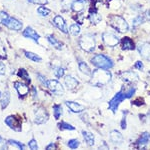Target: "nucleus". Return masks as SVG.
Returning <instances> with one entry per match:
<instances>
[{"instance_id": "0eeeda50", "label": "nucleus", "mask_w": 150, "mask_h": 150, "mask_svg": "<svg viewBox=\"0 0 150 150\" xmlns=\"http://www.w3.org/2000/svg\"><path fill=\"white\" fill-rule=\"evenodd\" d=\"M46 86L53 93L56 94V95H62V94L64 93V89H63V86L61 85V83L57 80H54V79L47 80Z\"/></svg>"}, {"instance_id": "a211bd4d", "label": "nucleus", "mask_w": 150, "mask_h": 150, "mask_svg": "<svg viewBox=\"0 0 150 150\" xmlns=\"http://www.w3.org/2000/svg\"><path fill=\"white\" fill-rule=\"evenodd\" d=\"M85 5H86V0H75L72 4V7L71 9L73 10L74 12H81L82 10H84L85 8Z\"/></svg>"}, {"instance_id": "f03ea898", "label": "nucleus", "mask_w": 150, "mask_h": 150, "mask_svg": "<svg viewBox=\"0 0 150 150\" xmlns=\"http://www.w3.org/2000/svg\"><path fill=\"white\" fill-rule=\"evenodd\" d=\"M109 24L112 28H114L116 31L120 33H125L128 31L129 26L128 23L125 21V19L118 15H112L109 17Z\"/></svg>"}, {"instance_id": "c9c22d12", "label": "nucleus", "mask_w": 150, "mask_h": 150, "mask_svg": "<svg viewBox=\"0 0 150 150\" xmlns=\"http://www.w3.org/2000/svg\"><path fill=\"white\" fill-rule=\"evenodd\" d=\"M6 57H7V54H6L5 46H4L3 43L0 41V58H1V59H6Z\"/></svg>"}, {"instance_id": "a19ab883", "label": "nucleus", "mask_w": 150, "mask_h": 150, "mask_svg": "<svg viewBox=\"0 0 150 150\" xmlns=\"http://www.w3.org/2000/svg\"><path fill=\"white\" fill-rule=\"evenodd\" d=\"M134 93H135V88L134 87H131V88H129L126 92H125V96H126V98H130L134 95Z\"/></svg>"}, {"instance_id": "c85d7f7f", "label": "nucleus", "mask_w": 150, "mask_h": 150, "mask_svg": "<svg viewBox=\"0 0 150 150\" xmlns=\"http://www.w3.org/2000/svg\"><path fill=\"white\" fill-rule=\"evenodd\" d=\"M75 0H62L61 1V6H62V9L63 10H69L70 8L72 7V4Z\"/></svg>"}, {"instance_id": "4be33fe9", "label": "nucleus", "mask_w": 150, "mask_h": 150, "mask_svg": "<svg viewBox=\"0 0 150 150\" xmlns=\"http://www.w3.org/2000/svg\"><path fill=\"white\" fill-rule=\"evenodd\" d=\"M89 19H90L91 23L98 24L101 21V19H102V18H101V15L96 10H94V11L91 10L90 14H89Z\"/></svg>"}, {"instance_id": "9d476101", "label": "nucleus", "mask_w": 150, "mask_h": 150, "mask_svg": "<svg viewBox=\"0 0 150 150\" xmlns=\"http://www.w3.org/2000/svg\"><path fill=\"white\" fill-rule=\"evenodd\" d=\"M137 48H138V51L142 57L147 60H150V43H139Z\"/></svg>"}, {"instance_id": "4468645a", "label": "nucleus", "mask_w": 150, "mask_h": 150, "mask_svg": "<svg viewBox=\"0 0 150 150\" xmlns=\"http://www.w3.org/2000/svg\"><path fill=\"white\" fill-rule=\"evenodd\" d=\"M14 87L17 90V92L19 94L20 97H24L25 95H27V93L29 92V88L26 84H23L21 82H14Z\"/></svg>"}, {"instance_id": "bb28decb", "label": "nucleus", "mask_w": 150, "mask_h": 150, "mask_svg": "<svg viewBox=\"0 0 150 150\" xmlns=\"http://www.w3.org/2000/svg\"><path fill=\"white\" fill-rule=\"evenodd\" d=\"M17 75H18V77H20V78L24 79V80L26 81V83H30V82H31L30 78H29V76H28L27 71H26L25 69H23V68L19 69V71H18Z\"/></svg>"}, {"instance_id": "f257e3e1", "label": "nucleus", "mask_w": 150, "mask_h": 150, "mask_svg": "<svg viewBox=\"0 0 150 150\" xmlns=\"http://www.w3.org/2000/svg\"><path fill=\"white\" fill-rule=\"evenodd\" d=\"M111 81V73L106 69H96L93 71L92 77L90 79V84L92 86H104Z\"/></svg>"}, {"instance_id": "423d86ee", "label": "nucleus", "mask_w": 150, "mask_h": 150, "mask_svg": "<svg viewBox=\"0 0 150 150\" xmlns=\"http://www.w3.org/2000/svg\"><path fill=\"white\" fill-rule=\"evenodd\" d=\"M102 41L106 46H109V47H114L120 42L119 38H118L115 34L110 33V32L103 33L102 34Z\"/></svg>"}, {"instance_id": "a18cd8bd", "label": "nucleus", "mask_w": 150, "mask_h": 150, "mask_svg": "<svg viewBox=\"0 0 150 150\" xmlns=\"http://www.w3.org/2000/svg\"><path fill=\"white\" fill-rule=\"evenodd\" d=\"M5 147H6V142L4 141V139L2 138L1 136H0V148L3 149V148H5Z\"/></svg>"}, {"instance_id": "de8ad7c7", "label": "nucleus", "mask_w": 150, "mask_h": 150, "mask_svg": "<svg viewBox=\"0 0 150 150\" xmlns=\"http://www.w3.org/2000/svg\"><path fill=\"white\" fill-rule=\"evenodd\" d=\"M46 149H48V150L55 149V144H54V143H51V144L47 145V146H46Z\"/></svg>"}, {"instance_id": "f8f14e48", "label": "nucleus", "mask_w": 150, "mask_h": 150, "mask_svg": "<svg viewBox=\"0 0 150 150\" xmlns=\"http://www.w3.org/2000/svg\"><path fill=\"white\" fill-rule=\"evenodd\" d=\"M53 24H54L56 27L59 29L60 31H62L63 33H67L68 32V29H67L66 23H65V20L61 16L57 15L53 18Z\"/></svg>"}, {"instance_id": "e433bc0d", "label": "nucleus", "mask_w": 150, "mask_h": 150, "mask_svg": "<svg viewBox=\"0 0 150 150\" xmlns=\"http://www.w3.org/2000/svg\"><path fill=\"white\" fill-rule=\"evenodd\" d=\"M68 146L71 149H76L79 146V141L77 139H71L68 141Z\"/></svg>"}, {"instance_id": "7ed1b4c3", "label": "nucleus", "mask_w": 150, "mask_h": 150, "mask_svg": "<svg viewBox=\"0 0 150 150\" xmlns=\"http://www.w3.org/2000/svg\"><path fill=\"white\" fill-rule=\"evenodd\" d=\"M96 42L95 38L92 34H84L79 38V46H80L84 51L92 52L95 48Z\"/></svg>"}, {"instance_id": "09e8293b", "label": "nucleus", "mask_w": 150, "mask_h": 150, "mask_svg": "<svg viewBox=\"0 0 150 150\" xmlns=\"http://www.w3.org/2000/svg\"><path fill=\"white\" fill-rule=\"evenodd\" d=\"M145 17L148 19V20H150V10L146 11V13H145Z\"/></svg>"}, {"instance_id": "6e6552de", "label": "nucleus", "mask_w": 150, "mask_h": 150, "mask_svg": "<svg viewBox=\"0 0 150 150\" xmlns=\"http://www.w3.org/2000/svg\"><path fill=\"white\" fill-rule=\"evenodd\" d=\"M48 120V113L44 108H38L35 112V119L34 121L36 124H42Z\"/></svg>"}, {"instance_id": "b1692460", "label": "nucleus", "mask_w": 150, "mask_h": 150, "mask_svg": "<svg viewBox=\"0 0 150 150\" xmlns=\"http://www.w3.org/2000/svg\"><path fill=\"white\" fill-rule=\"evenodd\" d=\"M47 39L50 42V44L53 45V46H54L55 48H57V49H62V47H63V44H62L61 42H59V41H58L55 37H53L52 35H48L47 36Z\"/></svg>"}, {"instance_id": "aec40b11", "label": "nucleus", "mask_w": 150, "mask_h": 150, "mask_svg": "<svg viewBox=\"0 0 150 150\" xmlns=\"http://www.w3.org/2000/svg\"><path fill=\"white\" fill-rule=\"evenodd\" d=\"M110 139L112 142L114 143H121L122 140H123V136L122 134L117 130H112L110 132Z\"/></svg>"}, {"instance_id": "2eb2a0df", "label": "nucleus", "mask_w": 150, "mask_h": 150, "mask_svg": "<svg viewBox=\"0 0 150 150\" xmlns=\"http://www.w3.org/2000/svg\"><path fill=\"white\" fill-rule=\"evenodd\" d=\"M122 79L126 82H130V83H133V82H136L138 80V75L135 73L134 71H126L124 73H122L121 75Z\"/></svg>"}, {"instance_id": "6ab92c4d", "label": "nucleus", "mask_w": 150, "mask_h": 150, "mask_svg": "<svg viewBox=\"0 0 150 150\" xmlns=\"http://www.w3.org/2000/svg\"><path fill=\"white\" fill-rule=\"evenodd\" d=\"M121 45L123 50H133L135 48V45L133 41L128 37H124L121 40Z\"/></svg>"}, {"instance_id": "473e14b6", "label": "nucleus", "mask_w": 150, "mask_h": 150, "mask_svg": "<svg viewBox=\"0 0 150 150\" xmlns=\"http://www.w3.org/2000/svg\"><path fill=\"white\" fill-rule=\"evenodd\" d=\"M7 144L16 147V148H18V149H24V145L22 143H20L19 141H16V140H9Z\"/></svg>"}, {"instance_id": "9b49d317", "label": "nucleus", "mask_w": 150, "mask_h": 150, "mask_svg": "<svg viewBox=\"0 0 150 150\" xmlns=\"http://www.w3.org/2000/svg\"><path fill=\"white\" fill-rule=\"evenodd\" d=\"M5 123L11 128V129L16 130V131H20V130H21L20 122H19V120L15 117V116L10 115V116H8V117H6Z\"/></svg>"}, {"instance_id": "a878e982", "label": "nucleus", "mask_w": 150, "mask_h": 150, "mask_svg": "<svg viewBox=\"0 0 150 150\" xmlns=\"http://www.w3.org/2000/svg\"><path fill=\"white\" fill-rule=\"evenodd\" d=\"M25 56L29 58L30 60H32V61L34 62H40L41 60H42V58L40 56H38L37 54H35V53L33 52H29V51H25Z\"/></svg>"}, {"instance_id": "4c0bfd02", "label": "nucleus", "mask_w": 150, "mask_h": 150, "mask_svg": "<svg viewBox=\"0 0 150 150\" xmlns=\"http://www.w3.org/2000/svg\"><path fill=\"white\" fill-rule=\"evenodd\" d=\"M9 17V15L4 11H0V23L3 24L6 21V19Z\"/></svg>"}, {"instance_id": "393cba45", "label": "nucleus", "mask_w": 150, "mask_h": 150, "mask_svg": "<svg viewBox=\"0 0 150 150\" xmlns=\"http://www.w3.org/2000/svg\"><path fill=\"white\" fill-rule=\"evenodd\" d=\"M149 142H150V134L148 132H144L138 140V144L140 146H143V145H146Z\"/></svg>"}, {"instance_id": "dca6fc26", "label": "nucleus", "mask_w": 150, "mask_h": 150, "mask_svg": "<svg viewBox=\"0 0 150 150\" xmlns=\"http://www.w3.org/2000/svg\"><path fill=\"white\" fill-rule=\"evenodd\" d=\"M22 35L24 36V37H26V38H31V39L36 41V42L39 40V37H40V36L38 35L37 33H36V31L34 30V29L31 28V27H27V28H26L25 30L23 31Z\"/></svg>"}, {"instance_id": "ea45409f", "label": "nucleus", "mask_w": 150, "mask_h": 150, "mask_svg": "<svg viewBox=\"0 0 150 150\" xmlns=\"http://www.w3.org/2000/svg\"><path fill=\"white\" fill-rule=\"evenodd\" d=\"M64 72H65L64 68H62V67H59V68H57L56 70H55V75H56L58 78H60V77H62L64 75Z\"/></svg>"}, {"instance_id": "cd10ccee", "label": "nucleus", "mask_w": 150, "mask_h": 150, "mask_svg": "<svg viewBox=\"0 0 150 150\" xmlns=\"http://www.w3.org/2000/svg\"><path fill=\"white\" fill-rule=\"evenodd\" d=\"M79 70H80L82 73L87 74V75H89V74L91 73V70L88 67V65H87L85 62H83V61L79 62Z\"/></svg>"}, {"instance_id": "79ce46f5", "label": "nucleus", "mask_w": 150, "mask_h": 150, "mask_svg": "<svg viewBox=\"0 0 150 150\" xmlns=\"http://www.w3.org/2000/svg\"><path fill=\"white\" fill-rule=\"evenodd\" d=\"M30 3L33 4H39V5H45L48 0H28Z\"/></svg>"}, {"instance_id": "5701e85b", "label": "nucleus", "mask_w": 150, "mask_h": 150, "mask_svg": "<svg viewBox=\"0 0 150 150\" xmlns=\"http://www.w3.org/2000/svg\"><path fill=\"white\" fill-rule=\"evenodd\" d=\"M9 101H10V93H9L8 90H5L3 92V94H2V98H1V107L5 108L7 105L9 104Z\"/></svg>"}, {"instance_id": "c756f323", "label": "nucleus", "mask_w": 150, "mask_h": 150, "mask_svg": "<svg viewBox=\"0 0 150 150\" xmlns=\"http://www.w3.org/2000/svg\"><path fill=\"white\" fill-rule=\"evenodd\" d=\"M53 113H54L55 119H59L62 114V107L61 105H54L53 106Z\"/></svg>"}, {"instance_id": "f3484780", "label": "nucleus", "mask_w": 150, "mask_h": 150, "mask_svg": "<svg viewBox=\"0 0 150 150\" xmlns=\"http://www.w3.org/2000/svg\"><path fill=\"white\" fill-rule=\"evenodd\" d=\"M64 83H65V85H66L67 88L70 89V90L75 89L77 86L79 85V82L77 81L74 77L70 76V75H68V76H66L64 78Z\"/></svg>"}, {"instance_id": "2f4dec72", "label": "nucleus", "mask_w": 150, "mask_h": 150, "mask_svg": "<svg viewBox=\"0 0 150 150\" xmlns=\"http://www.w3.org/2000/svg\"><path fill=\"white\" fill-rule=\"evenodd\" d=\"M37 12H38V14L41 16H47V15H49L50 14V10L48 8H46L45 6H40L39 8L37 9Z\"/></svg>"}, {"instance_id": "72a5a7b5", "label": "nucleus", "mask_w": 150, "mask_h": 150, "mask_svg": "<svg viewBox=\"0 0 150 150\" xmlns=\"http://www.w3.org/2000/svg\"><path fill=\"white\" fill-rule=\"evenodd\" d=\"M59 128L60 130H74L75 128L70 125L69 123H66V122H61L59 124Z\"/></svg>"}, {"instance_id": "49530a36", "label": "nucleus", "mask_w": 150, "mask_h": 150, "mask_svg": "<svg viewBox=\"0 0 150 150\" xmlns=\"http://www.w3.org/2000/svg\"><path fill=\"white\" fill-rule=\"evenodd\" d=\"M5 73V66L2 62H0V75H3Z\"/></svg>"}, {"instance_id": "7c9ffc66", "label": "nucleus", "mask_w": 150, "mask_h": 150, "mask_svg": "<svg viewBox=\"0 0 150 150\" xmlns=\"http://www.w3.org/2000/svg\"><path fill=\"white\" fill-rule=\"evenodd\" d=\"M69 32L71 33L72 35H78L79 33H80V27H79V25H77V24H72L71 26L69 27Z\"/></svg>"}, {"instance_id": "37998d69", "label": "nucleus", "mask_w": 150, "mask_h": 150, "mask_svg": "<svg viewBox=\"0 0 150 150\" xmlns=\"http://www.w3.org/2000/svg\"><path fill=\"white\" fill-rule=\"evenodd\" d=\"M134 68L139 69V70H143V64H142L141 61H137L136 63L134 64Z\"/></svg>"}, {"instance_id": "20e7f679", "label": "nucleus", "mask_w": 150, "mask_h": 150, "mask_svg": "<svg viewBox=\"0 0 150 150\" xmlns=\"http://www.w3.org/2000/svg\"><path fill=\"white\" fill-rule=\"evenodd\" d=\"M91 62L94 66L98 67V68H102V69H109L113 67V62L110 58H108L107 56L103 54H98L95 55L92 59Z\"/></svg>"}, {"instance_id": "f704fd0d", "label": "nucleus", "mask_w": 150, "mask_h": 150, "mask_svg": "<svg viewBox=\"0 0 150 150\" xmlns=\"http://www.w3.org/2000/svg\"><path fill=\"white\" fill-rule=\"evenodd\" d=\"M142 22H144V16L142 15H138L137 17H135L134 19H133V26H138L140 25Z\"/></svg>"}, {"instance_id": "1a4fd4ad", "label": "nucleus", "mask_w": 150, "mask_h": 150, "mask_svg": "<svg viewBox=\"0 0 150 150\" xmlns=\"http://www.w3.org/2000/svg\"><path fill=\"white\" fill-rule=\"evenodd\" d=\"M3 25H5L6 27H8L11 30H16V31L20 30L22 28V23L19 20H17V19L10 17V16L6 19V21L3 23Z\"/></svg>"}, {"instance_id": "c03bdc74", "label": "nucleus", "mask_w": 150, "mask_h": 150, "mask_svg": "<svg viewBox=\"0 0 150 150\" xmlns=\"http://www.w3.org/2000/svg\"><path fill=\"white\" fill-rule=\"evenodd\" d=\"M38 79H39V80L42 82L43 84H44L45 86H46V84H47V80L46 79H45V77L43 76V75H41V74H38Z\"/></svg>"}, {"instance_id": "ddd939ff", "label": "nucleus", "mask_w": 150, "mask_h": 150, "mask_svg": "<svg viewBox=\"0 0 150 150\" xmlns=\"http://www.w3.org/2000/svg\"><path fill=\"white\" fill-rule=\"evenodd\" d=\"M65 104H66V106L69 108V110L74 113H80L85 109V107H84L83 105H81V104H79L77 102H74V101H66Z\"/></svg>"}, {"instance_id": "8fccbe9b", "label": "nucleus", "mask_w": 150, "mask_h": 150, "mask_svg": "<svg viewBox=\"0 0 150 150\" xmlns=\"http://www.w3.org/2000/svg\"><path fill=\"white\" fill-rule=\"evenodd\" d=\"M0 96H1V93H0Z\"/></svg>"}, {"instance_id": "39448f33", "label": "nucleus", "mask_w": 150, "mask_h": 150, "mask_svg": "<svg viewBox=\"0 0 150 150\" xmlns=\"http://www.w3.org/2000/svg\"><path fill=\"white\" fill-rule=\"evenodd\" d=\"M126 98V96H125V93H123L122 91H119V92H117L114 95V97L110 100L109 102V108L110 110L112 111V112H116V110L118 109V106L120 105V103L122 102L124 99Z\"/></svg>"}, {"instance_id": "412c9836", "label": "nucleus", "mask_w": 150, "mask_h": 150, "mask_svg": "<svg viewBox=\"0 0 150 150\" xmlns=\"http://www.w3.org/2000/svg\"><path fill=\"white\" fill-rule=\"evenodd\" d=\"M82 135L84 137V140L89 146H93L95 143V138H94V135L92 133L88 132V131H82Z\"/></svg>"}, {"instance_id": "58836bf2", "label": "nucleus", "mask_w": 150, "mask_h": 150, "mask_svg": "<svg viewBox=\"0 0 150 150\" xmlns=\"http://www.w3.org/2000/svg\"><path fill=\"white\" fill-rule=\"evenodd\" d=\"M29 147H30V149H33V150H36L38 149V145H37V142H36L35 139H31L30 141H29Z\"/></svg>"}]
</instances>
